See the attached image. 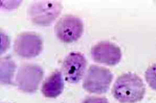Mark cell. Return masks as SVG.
<instances>
[{
  "label": "cell",
  "mask_w": 156,
  "mask_h": 103,
  "mask_svg": "<svg viewBox=\"0 0 156 103\" xmlns=\"http://www.w3.org/2000/svg\"><path fill=\"white\" fill-rule=\"evenodd\" d=\"M91 54L95 62L111 66L119 64L122 56L120 48L109 41L98 43L92 48Z\"/></svg>",
  "instance_id": "ba28073f"
},
{
  "label": "cell",
  "mask_w": 156,
  "mask_h": 103,
  "mask_svg": "<svg viewBox=\"0 0 156 103\" xmlns=\"http://www.w3.org/2000/svg\"><path fill=\"white\" fill-rule=\"evenodd\" d=\"M64 89V81L61 71L55 70L44 81L41 92L45 97L55 98L59 96Z\"/></svg>",
  "instance_id": "9c48e42d"
},
{
  "label": "cell",
  "mask_w": 156,
  "mask_h": 103,
  "mask_svg": "<svg viewBox=\"0 0 156 103\" xmlns=\"http://www.w3.org/2000/svg\"><path fill=\"white\" fill-rule=\"evenodd\" d=\"M145 79L151 88L156 91V64L147 68L145 72Z\"/></svg>",
  "instance_id": "8fae6325"
},
{
  "label": "cell",
  "mask_w": 156,
  "mask_h": 103,
  "mask_svg": "<svg viewBox=\"0 0 156 103\" xmlns=\"http://www.w3.org/2000/svg\"><path fill=\"white\" fill-rule=\"evenodd\" d=\"M62 5L57 1H41L32 3L28 8L30 20L38 26H47L61 13Z\"/></svg>",
  "instance_id": "3957f363"
},
{
  "label": "cell",
  "mask_w": 156,
  "mask_h": 103,
  "mask_svg": "<svg viewBox=\"0 0 156 103\" xmlns=\"http://www.w3.org/2000/svg\"><path fill=\"white\" fill-rule=\"evenodd\" d=\"M83 32L82 20L76 16L67 15L61 17L55 26V32L60 41L70 43L81 37Z\"/></svg>",
  "instance_id": "5b68a950"
},
{
  "label": "cell",
  "mask_w": 156,
  "mask_h": 103,
  "mask_svg": "<svg viewBox=\"0 0 156 103\" xmlns=\"http://www.w3.org/2000/svg\"><path fill=\"white\" fill-rule=\"evenodd\" d=\"M14 50L17 55L25 58H32L39 55L43 48L41 36L33 32L19 34L14 42Z\"/></svg>",
  "instance_id": "8992f818"
},
{
  "label": "cell",
  "mask_w": 156,
  "mask_h": 103,
  "mask_svg": "<svg viewBox=\"0 0 156 103\" xmlns=\"http://www.w3.org/2000/svg\"><path fill=\"white\" fill-rule=\"evenodd\" d=\"M44 77L41 67L34 64H25L19 68L15 83L20 90L33 93L38 90Z\"/></svg>",
  "instance_id": "277c9868"
},
{
  "label": "cell",
  "mask_w": 156,
  "mask_h": 103,
  "mask_svg": "<svg viewBox=\"0 0 156 103\" xmlns=\"http://www.w3.org/2000/svg\"><path fill=\"white\" fill-rule=\"evenodd\" d=\"M87 61L80 52H71L66 56L62 67V72L66 80L70 83H77L83 77Z\"/></svg>",
  "instance_id": "52a82bcc"
},
{
  "label": "cell",
  "mask_w": 156,
  "mask_h": 103,
  "mask_svg": "<svg viewBox=\"0 0 156 103\" xmlns=\"http://www.w3.org/2000/svg\"><path fill=\"white\" fill-rule=\"evenodd\" d=\"M113 79V75L108 69L93 65L87 71L82 86L87 92L103 94L108 90Z\"/></svg>",
  "instance_id": "7a4b0ae2"
},
{
  "label": "cell",
  "mask_w": 156,
  "mask_h": 103,
  "mask_svg": "<svg viewBox=\"0 0 156 103\" xmlns=\"http://www.w3.org/2000/svg\"><path fill=\"white\" fill-rule=\"evenodd\" d=\"M114 98L121 103H135L143 99L146 87L136 74L128 72L117 78L112 88Z\"/></svg>",
  "instance_id": "6da1fadb"
},
{
  "label": "cell",
  "mask_w": 156,
  "mask_h": 103,
  "mask_svg": "<svg viewBox=\"0 0 156 103\" xmlns=\"http://www.w3.org/2000/svg\"><path fill=\"white\" fill-rule=\"evenodd\" d=\"M82 103H109V102L105 98L91 96L84 99Z\"/></svg>",
  "instance_id": "7c38bea8"
},
{
  "label": "cell",
  "mask_w": 156,
  "mask_h": 103,
  "mask_svg": "<svg viewBox=\"0 0 156 103\" xmlns=\"http://www.w3.org/2000/svg\"><path fill=\"white\" fill-rule=\"evenodd\" d=\"M16 69L15 64L10 57L1 59V82L4 85H11Z\"/></svg>",
  "instance_id": "30bf717a"
}]
</instances>
